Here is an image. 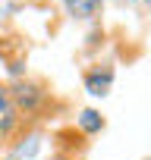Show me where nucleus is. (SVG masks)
Here are the masks:
<instances>
[{"mask_svg": "<svg viewBox=\"0 0 151 160\" xmlns=\"http://www.w3.org/2000/svg\"><path fill=\"white\" fill-rule=\"evenodd\" d=\"M7 88H10V98H13L16 110L22 113V119H35L44 110V104L50 101V91L41 82H32V78H19V82H13Z\"/></svg>", "mask_w": 151, "mask_h": 160, "instance_id": "f257e3e1", "label": "nucleus"}, {"mask_svg": "<svg viewBox=\"0 0 151 160\" xmlns=\"http://www.w3.org/2000/svg\"><path fill=\"white\" fill-rule=\"evenodd\" d=\"M22 129H25V119H22V113L16 110V104H13V98H10V88L0 82V144L13 141Z\"/></svg>", "mask_w": 151, "mask_h": 160, "instance_id": "f03ea898", "label": "nucleus"}, {"mask_svg": "<svg viewBox=\"0 0 151 160\" xmlns=\"http://www.w3.org/2000/svg\"><path fill=\"white\" fill-rule=\"evenodd\" d=\"M63 3H66L69 16H76V19H91L98 13V0H63Z\"/></svg>", "mask_w": 151, "mask_h": 160, "instance_id": "7ed1b4c3", "label": "nucleus"}, {"mask_svg": "<svg viewBox=\"0 0 151 160\" xmlns=\"http://www.w3.org/2000/svg\"><path fill=\"white\" fill-rule=\"evenodd\" d=\"M110 82H113V72H107L104 78H101V69H98V72H88V75H85V88H88L91 94H107Z\"/></svg>", "mask_w": 151, "mask_h": 160, "instance_id": "20e7f679", "label": "nucleus"}, {"mask_svg": "<svg viewBox=\"0 0 151 160\" xmlns=\"http://www.w3.org/2000/svg\"><path fill=\"white\" fill-rule=\"evenodd\" d=\"M79 126H82V132H85V135H95V132H101V129H104V116H101L98 110H82Z\"/></svg>", "mask_w": 151, "mask_h": 160, "instance_id": "39448f33", "label": "nucleus"}, {"mask_svg": "<svg viewBox=\"0 0 151 160\" xmlns=\"http://www.w3.org/2000/svg\"><path fill=\"white\" fill-rule=\"evenodd\" d=\"M50 160H76V157H72V154H66V151H57Z\"/></svg>", "mask_w": 151, "mask_h": 160, "instance_id": "423d86ee", "label": "nucleus"}, {"mask_svg": "<svg viewBox=\"0 0 151 160\" xmlns=\"http://www.w3.org/2000/svg\"><path fill=\"white\" fill-rule=\"evenodd\" d=\"M148 160H151V157H148Z\"/></svg>", "mask_w": 151, "mask_h": 160, "instance_id": "0eeeda50", "label": "nucleus"}]
</instances>
